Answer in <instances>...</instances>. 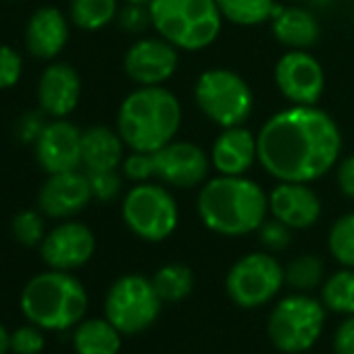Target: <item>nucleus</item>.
Instances as JSON below:
<instances>
[{"label": "nucleus", "instance_id": "1", "mask_svg": "<svg viewBox=\"0 0 354 354\" xmlns=\"http://www.w3.org/2000/svg\"><path fill=\"white\" fill-rule=\"evenodd\" d=\"M259 165L275 182L313 184L335 169L342 131L317 104H292L271 115L257 133Z\"/></svg>", "mask_w": 354, "mask_h": 354}, {"label": "nucleus", "instance_id": "2", "mask_svg": "<svg viewBox=\"0 0 354 354\" xmlns=\"http://www.w3.org/2000/svg\"><path fill=\"white\" fill-rule=\"evenodd\" d=\"M196 211L203 225L225 238H242L269 217V192L246 175H217L201 186Z\"/></svg>", "mask_w": 354, "mask_h": 354}, {"label": "nucleus", "instance_id": "3", "mask_svg": "<svg viewBox=\"0 0 354 354\" xmlns=\"http://www.w3.org/2000/svg\"><path fill=\"white\" fill-rule=\"evenodd\" d=\"M182 127V102L165 86H138L119 104L117 131L136 152H156Z\"/></svg>", "mask_w": 354, "mask_h": 354}, {"label": "nucleus", "instance_id": "4", "mask_svg": "<svg viewBox=\"0 0 354 354\" xmlns=\"http://www.w3.org/2000/svg\"><path fill=\"white\" fill-rule=\"evenodd\" d=\"M19 304L30 323L59 331L82 323L88 310V292L71 271L50 269L28 281Z\"/></svg>", "mask_w": 354, "mask_h": 354}, {"label": "nucleus", "instance_id": "5", "mask_svg": "<svg viewBox=\"0 0 354 354\" xmlns=\"http://www.w3.org/2000/svg\"><path fill=\"white\" fill-rule=\"evenodd\" d=\"M148 13L156 36L180 53L209 48L223 30V15L215 0H152Z\"/></svg>", "mask_w": 354, "mask_h": 354}, {"label": "nucleus", "instance_id": "6", "mask_svg": "<svg viewBox=\"0 0 354 354\" xmlns=\"http://www.w3.org/2000/svg\"><path fill=\"white\" fill-rule=\"evenodd\" d=\"M194 102L201 113L221 129L244 125L254 111V94L248 82L227 67H211L198 75Z\"/></svg>", "mask_w": 354, "mask_h": 354}, {"label": "nucleus", "instance_id": "7", "mask_svg": "<svg viewBox=\"0 0 354 354\" xmlns=\"http://www.w3.org/2000/svg\"><path fill=\"white\" fill-rule=\"evenodd\" d=\"M121 217L125 227L144 242H165L180 223V207L160 182L133 184L121 201Z\"/></svg>", "mask_w": 354, "mask_h": 354}, {"label": "nucleus", "instance_id": "8", "mask_svg": "<svg viewBox=\"0 0 354 354\" xmlns=\"http://www.w3.org/2000/svg\"><path fill=\"white\" fill-rule=\"evenodd\" d=\"M325 313L327 308L317 298L304 292L290 294L273 306L267 319V335L279 352H306L323 333Z\"/></svg>", "mask_w": 354, "mask_h": 354}, {"label": "nucleus", "instance_id": "9", "mask_svg": "<svg viewBox=\"0 0 354 354\" xmlns=\"http://www.w3.org/2000/svg\"><path fill=\"white\" fill-rule=\"evenodd\" d=\"M162 300L152 279L129 273L113 281L104 298L106 319L125 335L148 329L160 315Z\"/></svg>", "mask_w": 354, "mask_h": 354}, {"label": "nucleus", "instance_id": "10", "mask_svg": "<svg viewBox=\"0 0 354 354\" xmlns=\"http://www.w3.org/2000/svg\"><path fill=\"white\" fill-rule=\"evenodd\" d=\"M286 283V269L273 252H248L238 259L225 277V292L242 308H257L273 300Z\"/></svg>", "mask_w": 354, "mask_h": 354}, {"label": "nucleus", "instance_id": "11", "mask_svg": "<svg viewBox=\"0 0 354 354\" xmlns=\"http://www.w3.org/2000/svg\"><path fill=\"white\" fill-rule=\"evenodd\" d=\"M154 160V180L175 188V190H194L201 188L213 169L209 152L198 144L186 140H173L160 150L152 152Z\"/></svg>", "mask_w": 354, "mask_h": 354}, {"label": "nucleus", "instance_id": "12", "mask_svg": "<svg viewBox=\"0 0 354 354\" xmlns=\"http://www.w3.org/2000/svg\"><path fill=\"white\" fill-rule=\"evenodd\" d=\"M279 94L292 104H317L325 92V71L308 50H286L273 69Z\"/></svg>", "mask_w": 354, "mask_h": 354}, {"label": "nucleus", "instance_id": "13", "mask_svg": "<svg viewBox=\"0 0 354 354\" xmlns=\"http://www.w3.org/2000/svg\"><path fill=\"white\" fill-rule=\"evenodd\" d=\"M180 67V50L160 36L138 38L123 57V69L136 86H165Z\"/></svg>", "mask_w": 354, "mask_h": 354}, {"label": "nucleus", "instance_id": "14", "mask_svg": "<svg viewBox=\"0 0 354 354\" xmlns=\"http://www.w3.org/2000/svg\"><path fill=\"white\" fill-rule=\"evenodd\" d=\"M96 252L94 232L73 219L61 221L53 227L40 244L42 261L57 271H73L84 267Z\"/></svg>", "mask_w": 354, "mask_h": 354}, {"label": "nucleus", "instance_id": "15", "mask_svg": "<svg viewBox=\"0 0 354 354\" xmlns=\"http://www.w3.org/2000/svg\"><path fill=\"white\" fill-rule=\"evenodd\" d=\"M94 201L86 171H65L48 175L38 190V211L48 219H71Z\"/></svg>", "mask_w": 354, "mask_h": 354}, {"label": "nucleus", "instance_id": "16", "mask_svg": "<svg viewBox=\"0 0 354 354\" xmlns=\"http://www.w3.org/2000/svg\"><path fill=\"white\" fill-rule=\"evenodd\" d=\"M34 156L46 175L82 167V129L67 119L48 121L34 142Z\"/></svg>", "mask_w": 354, "mask_h": 354}, {"label": "nucleus", "instance_id": "17", "mask_svg": "<svg viewBox=\"0 0 354 354\" xmlns=\"http://www.w3.org/2000/svg\"><path fill=\"white\" fill-rule=\"evenodd\" d=\"M323 205L310 184L277 182L269 192V215L290 230H308L321 217Z\"/></svg>", "mask_w": 354, "mask_h": 354}, {"label": "nucleus", "instance_id": "18", "mask_svg": "<svg viewBox=\"0 0 354 354\" xmlns=\"http://www.w3.org/2000/svg\"><path fill=\"white\" fill-rule=\"evenodd\" d=\"M36 96L40 111H44L48 117H69L82 98V77L77 69L63 61L50 63L38 80Z\"/></svg>", "mask_w": 354, "mask_h": 354}, {"label": "nucleus", "instance_id": "19", "mask_svg": "<svg viewBox=\"0 0 354 354\" xmlns=\"http://www.w3.org/2000/svg\"><path fill=\"white\" fill-rule=\"evenodd\" d=\"M209 156L217 175H246L259 162L257 133L244 125L225 127L215 138Z\"/></svg>", "mask_w": 354, "mask_h": 354}, {"label": "nucleus", "instance_id": "20", "mask_svg": "<svg viewBox=\"0 0 354 354\" xmlns=\"http://www.w3.org/2000/svg\"><path fill=\"white\" fill-rule=\"evenodd\" d=\"M69 42V21L57 7H40L26 26V48L40 61L57 59Z\"/></svg>", "mask_w": 354, "mask_h": 354}, {"label": "nucleus", "instance_id": "21", "mask_svg": "<svg viewBox=\"0 0 354 354\" xmlns=\"http://www.w3.org/2000/svg\"><path fill=\"white\" fill-rule=\"evenodd\" d=\"M271 32L288 50H310L321 38L317 17L304 7L277 5L271 17Z\"/></svg>", "mask_w": 354, "mask_h": 354}, {"label": "nucleus", "instance_id": "22", "mask_svg": "<svg viewBox=\"0 0 354 354\" xmlns=\"http://www.w3.org/2000/svg\"><path fill=\"white\" fill-rule=\"evenodd\" d=\"M125 142L117 129L92 125L82 131V167L88 173L117 171L125 158Z\"/></svg>", "mask_w": 354, "mask_h": 354}, {"label": "nucleus", "instance_id": "23", "mask_svg": "<svg viewBox=\"0 0 354 354\" xmlns=\"http://www.w3.org/2000/svg\"><path fill=\"white\" fill-rule=\"evenodd\" d=\"M121 335L109 319L82 321L73 333V348L77 354H119Z\"/></svg>", "mask_w": 354, "mask_h": 354}, {"label": "nucleus", "instance_id": "24", "mask_svg": "<svg viewBox=\"0 0 354 354\" xmlns=\"http://www.w3.org/2000/svg\"><path fill=\"white\" fill-rule=\"evenodd\" d=\"M119 0H69V19L84 32H98L117 21Z\"/></svg>", "mask_w": 354, "mask_h": 354}, {"label": "nucleus", "instance_id": "25", "mask_svg": "<svg viewBox=\"0 0 354 354\" xmlns=\"http://www.w3.org/2000/svg\"><path fill=\"white\" fill-rule=\"evenodd\" d=\"M223 21L240 28H257L271 21L275 0H215Z\"/></svg>", "mask_w": 354, "mask_h": 354}, {"label": "nucleus", "instance_id": "26", "mask_svg": "<svg viewBox=\"0 0 354 354\" xmlns=\"http://www.w3.org/2000/svg\"><path fill=\"white\" fill-rule=\"evenodd\" d=\"M152 283L162 302H180L192 294L194 273L188 265L169 263L152 275Z\"/></svg>", "mask_w": 354, "mask_h": 354}, {"label": "nucleus", "instance_id": "27", "mask_svg": "<svg viewBox=\"0 0 354 354\" xmlns=\"http://www.w3.org/2000/svg\"><path fill=\"white\" fill-rule=\"evenodd\" d=\"M321 302L337 315H354V269L342 267L321 286Z\"/></svg>", "mask_w": 354, "mask_h": 354}, {"label": "nucleus", "instance_id": "28", "mask_svg": "<svg viewBox=\"0 0 354 354\" xmlns=\"http://www.w3.org/2000/svg\"><path fill=\"white\" fill-rule=\"evenodd\" d=\"M286 283L296 292H313L323 286L325 265L317 254H300L286 267Z\"/></svg>", "mask_w": 354, "mask_h": 354}, {"label": "nucleus", "instance_id": "29", "mask_svg": "<svg viewBox=\"0 0 354 354\" xmlns=\"http://www.w3.org/2000/svg\"><path fill=\"white\" fill-rule=\"evenodd\" d=\"M329 254L348 269H354V211L337 217L327 234Z\"/></svg>", "mask_w": 354, "mask_h": 354}, {"label": "nucleus", "instance_id": "30", "mask_svg": "<svg viewBox=\"0 0 354 354\" xmlns=\"http://www.w3.org/2000/svg\"><path fill=\"white\" fill-rule=\"evenodd\" d=\"M11 232L15 236V240L28 248L40 246L42 240L46 238V221H44V213L42 211H34V209H26L21 213H17L11 221Z\"/></svg>", "mask_w": 354, "mask_h": 354}, {"label": "nucleus", "instance_id": "31", "mask_svg": "<svg viewBox=\"0 0 354 354\" xmlns=\"http://www.w3.org/2000/svg\"><path fill=\"white\" fill-rule=\"evenodd\" d=\"M88 180H90L92 196L98 203H113V201L119 198V194L123 190V177L119 175V169L117 171H94V173H88Z\"/></svg>", "mask_w": 354, "mask_h": 354}, {"label": "nucleus", "instance_id": "32", "mask_svg": "<svg viewBox=\"0 0 354 354\" xmlns=\"http://www.w3.org/2000/svg\"><path fill=\"white\" fill-rule=\"evenodd\" d=\"M121 173L125 180L131 184H142V182H152L154 180V160L152 152H136L131 150L125 154L121 162Z\"/></svg>", "mask_w": 354, "mask_h": 354}, {"label": "nucleus", "instance_id": "33", "mask_svg": "<svg viewBox=\"0 0 354 354\" xmlns=\"http://www.w3.org/2000/svg\"><path fill=\"white\" fill-rule=\"evenodd\" d=\"M292 232L294 230H290L286 223L271 217L259 227V240L267 252H281L292 244Z\"/></svg>", "mask_w": 354, "mask_h": 354}, {"label": "nucleus", "instance_id": "34", "mask_svg": "<svg viewBox=\"0 0 354 354\" xmlns=\"http://www.w3.org/2000/svg\"><path fill=\"white\" fill-rule=\"evenodd\" d=\"M44 333L42 327L30 323L21 325L11 333V350L15 354H40L44 350Z\"/></svg>", "mask_w": 354, "mask_h": 354}, {"label": "nucleus", "instance_id": "35", "mask_svg": "<svg viewBox=\"0 0 354 354\" xmlns=\"http://www.w3.org/2000/svg\"><path fill=\"white\" fill-rule=\"evenodd\" d=\"M21 73H24L21 55L7 44H0V90H9L17 86Z\"/></svg>", "mask_w": 354, "mask_h": 354}, {"label": "nucleus", "instance_id": "36", "mask_svg": "<svg viewBox=\"0 0 354 354\" xmlns=\"http://www.w3.org/2000/svg\"><path fill=\"white\" fill-rule=\"evenodd\" d=\"M117 21H119V26H121L125 32H129V34H142L146 28H152L148 7H144V5L125 3V7L119 9Z\"/></svg>", "mask_w": 354, "mask_h": 354}, {"label": "nucleus", "instance_id": "37", "mask_svg": "<svg viewBox=\"0 0 354 354\" xmlns=\"http://www.w3.org/2000/svg\"><path fill=\"white\" fill-rule=\"evenodd\" d=\"M44 117H48L44 111H30V113H26L19 119V123H17V136H19V140L34 144L38 140V136L42 133V129L46 127V123H48Z\"/></svg>", "mask_w": 354, "mask_h": 354}, {"label": "nucleus", "instance_id": "38", "mask_svg": "<svg viewBox=\"0 0 354 354\" xmlns=\"http://www.w3.org/2000/svg\"><path fill=\"white\" fill-rule=\"evenodd\" d=\"M335 182L339 192L354 203V152L339 158V162L335 165Z\"/></svg>", "mask_w": 354, "mask_h": 354}, {"label": "nucleus", "instance_id": "39", "mask_svg": "<svg viewBox=\"0 0 354 354\" xmlns=\"http://www.w3.org/2000/svg\"><path fill=\"white\" fill-rule=\"evenodd\" d=\"M335 354H354V315H348L333 335Z\"/></svg>", "mask_w": 354, "mask_h": 354}, {"label": "nucleus", "instance_id": "40", "mask_svg": "<svg viewBox=\"0 0 354 354\" xmlns=\"http://www.w3.org/2000/svg\"><path fill=\"white\" fill-rule=\"evenodd\" d=\"M9 350H11V333L0 323V354H7Z\"/></svg>", "mask_w": 354, "mask_h": 354}, {"label": "nucleus", "instance_id": "41", "mask_svg": "<svg viewBox=\"0 0 354 354\" xmlns=\"http://www.w3.org/2000/svg\"><path fill=\"white\" fill-rule=\"evenodd\" d=\"M125 3H131V5H144V7H148L152 0H125Z\"/></svg>", "mask_w": 354, "mask_h": 354}, {"label": "nucleus", "instance_id": "42", "mask_svg": "<svg viewBox=\"0 0 354 354\" xmlns=\"http://www.w3.org/2000/svg\"><path fill=\"white\" fill-rule=\"evenodd\" d=\"M290 3H304V0H290Z\"/></svg>", "mask_w": 354, "mask_h": 354}, {"label": "nucleus", "instance_id": "43", "mask_svg": "<svg viewBox=\"0 0 354 354\" xmlns=\"http://www.w3.org/2000/svg\"><path fill=\"white\" fill-rule=\"evenodd\" d=\"M13 3H17V0H13Z\"/></svg>", "mask_w": 354, "mask_h": 354}]
</instances>
